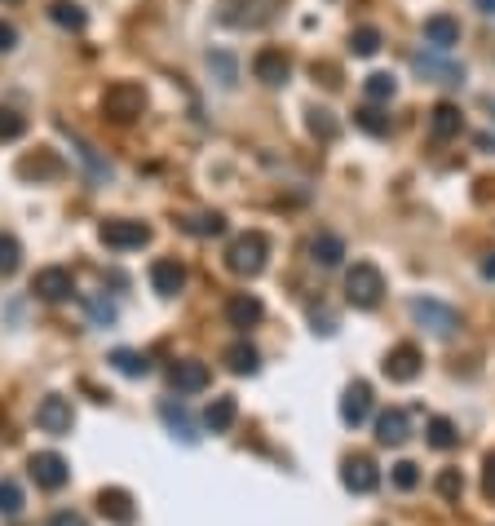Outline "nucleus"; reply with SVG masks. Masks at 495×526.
I'll use <instances>...</instances> for the list:
<instances>
[{"mask_svg":"<svg viewBox=\"0 0 495 526\" xmlns=\"http://www.w3.org/2000/svg\"><path fill=\"white\" fill-rule=\"evenodd\" d=\"M266 257H270V239H266L261 230H243V235H234L230 248H225L230 274H243V279L261 274V270H266Z\"/></svg>","mask_w":495,"mask_h":526,"instance_id":"nucleus-1","label":"nucleus"},{"mask_svg":"<svg viewBox=\"0 0 495 526\" xmlns=\"http://www.w3.org/2000/svg\"><path fill=\"white\" fill-rule=\"evenodd\" d=\"M381 297H385V274H381V265L354 262V270L345 274V301H349L354 310H376Z\"/></svg>","mask_w":495,"mask_h":526,"instance_id":"nucleus-2","label":"nucleus"},{"mask_svg":"<svg viewBox=\"0 0 495 526\" xmlns=\"http://www.w3.org/2000/svg\"><path fill=\"white\" fill-rule=\"evenodd\" d=\"M142 111H146V89L137 80H115V85H107V94H102V115L107 120L133 124Z\"/></svg>","mask_w":495,"mask_h":526,"instance_id":"nucleus-3","label":"nucleus"},{"mask_svg":"<svg viewBox=\"0 0 495 526\" xmlns=\"http://www.w3.org/2000/svg\"><path fill=\"white\" fill-rule=\"evenodd\" d=\"M407 310H411V318H416L420 327H429V332H434V336H442V341L460 332V310H455V306H446V301H434V297H416Z\"/></svg>","mask_w":495,"mask_h":526,"instance_id":"nucleus-4","label":"nucleus"},{"mask_svg":"<svg viewBox=\"0 0 495 526\" xmlns=\"http://www.w3.org/2000/svg\"><path fill=\"white\" fill-rule=\"evenodd\" d=\"M98 235H102L107 248H119V253H128V248H146V244H151V226H146V221H128V217L102 221Z\"/></svg>","mask_w":495,"mask_h":526,"instance_id":"nucleus-5","label":"nucleus"},{"mask_svg":"<svg viewBox=\"0 0 495 526\" xmlns=\"http://www.w3.org/2000/svg\"><path fill=\"white\" fill-rule=\"evenodd\" d=\"M340 482H345V491H354V495H372V491L381 486V469H376L372 456H345Z\"/></svg>","mask_w":495,"mask_h":526,"instance_id":"nucleus-6","label":"nucleus"},{"mask_svg":"<svg viewBox=\"0 0 495 526\" xmlns=\"http://www.w3.org/2000/svg\"><path fill=\"white\" fill-rule=\"evenodd\" d=\"M31 292H36L40 301H66V297L75 292V274H71L66 265H45V270H36Z\"/></svg>","mask_w":495,"mask_h":526,"instance_id":"nucleus-7","label":"nucleus"},{"mask_svg":"<svg viewBox=\"0 0 495 526\" xmlns=\"http://www.w3.org/2000/svg\"><path fill=\"white\" fill-rule=\"evenodd\" d=\"M36 424H40L45 433H54V438H66V433H71V424H75L71 398H62V394L40 398V407H36Z\"/></svg>","mask_w":495,"mask_h":526,"instance_id":"nucleus-8","label":"nucleus"},{"mask_svg":"<svg viewBox=\"0 0 495 526\" xmlns=\"http://www.w3.org/2000/svg\"><path fill=\"white\" fill-rule=\"evenodd\" d=\"M381 368H385L389 380L407 385V380H416V376H420V368H425V354H420V350H416L411 341H402V345H393V350H389Z\"/></svg>","mask_w":495,"mask_h":526,"instance_id":"nucleus-9","label":"nucleus"},{"mask_svg":"<svg viewBox=\"0 0 495 526\" xmlns=\"http://www.w3.org/2000/svg\"><path fill=\"white\" fill-rule=\"evenodd\" d=\"M27 469L36 477V486H45V491H62V486L71 482V465H66L57 451H36Z\"/></svg>","mask_w":495,"mask_h":526,"instance_id":"nucleus-10","label":"nucleus"},{"mask_svg":"<svg viewBox=\"0 0 495 526\" xmlns=\"http://www.w3.org/2000/svg\"><path fill=\"white\" fill-rule=\"evenodd\" d=\"M98 513L115 526H133L137 522V509H133V495L124 486H102L98 491Z\"/></svg>","mask_w":495,"mask_h":526,"instance_id":"nucleus-11","label":"nucleus"},{"mask_svg":"<svg viewBox=\"0 0 495 526\" xmlns=\"http://www.w3.org/2000/svg\"><path fill=\"white\" fill-rule=\"evenodd\" d=\"M168 380H172L177 394H199V389L213 385V371H208V363H199V359H181V363H172Z\"/></svg>","mask_w":495,"mask_h":526,"instance_id":"nucleus-12","label":"nucleus"},{"mask_svg":"<svg viewBox=\"0 0 495 526\" xmlns=\"http://www.w3.org/2000/svg\"><path fill=\"white\" fill-rule=\"evenodd\" d=\"M367 416H372V385H367V380H354V385L340 394V421L349 424V429H358Z\"/></svg>","mask_w":495,"mask_h":526,"instance_id":"nucleus-13","label":"nucleus"},{"mask_svg":"<svg viewBox=\"0 0 495 526\" xmlns=\"http://www.w3.org/2000/svg\"><path fill=\"white\" fill-rule=\"evenodd\" d=\"M261 318H266V306H261V297H252V292H234V297L225 301V323L239 327V332L257 327Z\"/></svg>","mask_w":495,"mask_h":526,"instance_id":"nucleus-14","label":"nucleus"},{"mask_svg":"<svg viewBox=\"0 0 495 526\" xmlns=\"http://www.w3.org/2000/svg\"><path fill=\"white\" fill-rule=\"evenodd\" d=\"M252 76H257L261 85L278 89V85H287V76H292V62H287V53H283V49H261L257 58H252Z\"/></svg>","mask_w":495,"mask_h":526,"instance_id":"nucleus-15","label":"nucleus"},{"mask_svg":"<svg viewBox=\"0 0 495 526\" xmlns=\"http://www.w3.org/2000/svg\"><path fill=\"white\" fill-rule=\"evenodd\" d=\"M151 288L160 297H177L186 288V265L177 262V257H160V262L151 265Z\"/></svg>","mask_w":495,"mask_h":526,"instance_id":"nucleus-16","label":"nucleus"},{"mask_svg":"<svg viewBox=\"0 0 495 526\" xmlns=\"http://www.w3.org/2000/svg\"><path fill=\"white\" fill-rule=\"evenodd\" d=\"M239 421V403H234V394H217L208 407H204V429L208 433H230Z\"/></svg>","mask_w":495,"mask_h":526,"instance_id":"nucleus-17","label":"nucleus"},{"mask_svg":"<svg viewBox=\"0 0 495 526\" xmlns=\"http://www.w3.org/2000/svg\"><path fill=\"white\" fill-rule=\"evenodd\" d=\"M407 433H411V421H407L402 407H389V412L376 416V442H381V447H402Z\"/></svg>","mask_w":495,"mask_h":526,"instance_id":"nucleus-18","label":"nucleus"},{"mask_svg":"<svg viewBox=\"0 0 495 526\" xmlns=\"http://www.w3.org/2000/svg\"><path fill=\"white\" fill-rule=\"evenodd\" d=\"M460 129H464V115H460V106L455 103H438L434 111H429V133H434V142L460 138Z\"/></svg>","mask_w":495,"mask_h":526,"instance_id":"nucleus-19","label":"nucleus"},{"mask_svg":"<svg viewBox=\"0 0 495 526\" xmlns=\"http://www.w3.org/2000/svg\"><path fill=\"white\" fill-rule=\"evenodd\" d=\"M425 40L438 53H446L451 45H460V22H455L451 13H429V18H425Z\"/></svg>","mask_w":495,"mask_h":526,"instance_id":"nucleus-20","label":"nucleus"},{"mask_svg":"<svg viewBox=\"0 0 495 526\" xmlns=\"http://www.w3.org/2000/svg\"><path fill=\"white\" fill-rule=\"evenodd\" d=\"M310 257H314V265H323V270H336V265L345 262V239H340V235H331V230L314 235Z\"/></svg>","mask_w":495,"mask_h":526,"instance_id":"nucleus-21","label":"nucleus"},{"mask_svg":"<svg viewBox=\"0 0 495 526\" xmlns=\"http://www.w3.org/2000/svg\"><path fill=\"white\" fill-rule=\"evenodd\" d=\"M416 71H420V76H429V80H438V85H460V80H464V67H455V62H438L434 53H416Z\"/></svg>","mask_w":495,"mask_h":526,"instance_id":"nucleus-22","label":"nucleus"},{"mask_svg":"<svg viewBox=\"0 0 495 526\" xmlns=\"http://www.w3.org/2000/svg\"><path fill=\"white\" fill-rule=\"evenodd\" d=\"M257 368H261V354H257V345H248V341H234V345L225 350V371H234V376H252Z\"/></svg>","mask_w":495,"mask_h":526,"instance_id":"nucleus-23","label":"nucleus"},{"mask_svg":"<svg viewBox=\"0 0 495 526\" xmlns=\"http://www.w3.org/2000/svg\"><path fill=\"white\" fill-rule=\"evenodd\" d=\"M208 71H213V80H217L221 89H234L239 85V62H234L230 49H208Z\"/></svg>","mask_w":495,"mask_h":526,"instance_id":"nucleus-24","label":"nucleus"},{"mask_svg":"<svg viewBox=\"0 0 495 526\" xmlns=\"http://www.w3.org/2000/svg\"><path fill=\"white\" fill-rule=\"evenodd\" d=\"M160 416H164V424L172 429V438H181V442H195V438H199L181 403H172V398H168V403H160Z\"/></svg>","mask_w":495,"mask_h":526,"instance_id":"nucleus-25","label":"nucleus"},{"mask_svg":"<svg viewBox=\"0 0 495 526\" xmlns=\"http://www.w3.org/2000/svg\"><path fill=\"white\" fill-rule=\"evenodd\" d=\"M57 173H62V164H57V156H49V151L27 156L22 164H18V177H36V182H49V177H57Z\"/></svg>","mask_w":495,"mask_h":526,"instance_id":"nucleus-26","label":"nucleus"},{"mask_svg":"<svg viewBox=\"0 0 495 526\" xmlns=\"http://www.w3.org/2000/svg\"><path fill=\"white\" fill-rule=\"evenodd\" d=\"M49 18H54L57 27H66V31H84V22H89V13L75 0H54L49 4Z\"/></svg>","mask_w":495,"mask_h":526,"instance_id":"nucleus-27","label":"nucleus"},{"mask_svg":"<svg viewBox=\"0 0 495 526\" xmlns=\"http://www.w3.org/2000/svg\"><path fill=\"white\" fill-rule=\"evenodd\" d=\"M107 363L119 371V376H146V371H151V359L137 354V350H110Z\"/></svg>","mask_w":495,"mask_h":526,"instance_id":"nucleus-28","label":"nucleus"},{"mask_svg":"<svg viewBox=\"0 0 495 526\" xmlns=\"http://www.w3.org/2000/svg\"><path fill=\"white\" fill-rule=\"evenodd\" d=\"M181 230H186V235H199V239H213V235L225 230V217H221V212H195V217L181 221Z\"/></svg>","mask_w":495,"mask_h":526,"instance_id":"nucleus-29","label":"nucleus"},{"mask_svg":"<svg viewBox=\"0 0 495 526\" xmlns=\"http://www.w3.org/2000/svg\"><path fill=\"white\" fill-rule=\"evenodd\" d=\"M71 147H75V156L89 164V177H93V182H110V164L98 156V151H93V147H89L84 138H75V133H71Z\"/></svg>","mask_w":495,"mask_h":526,"instance_id":"nucleus-30","label":"nucleus"},{"mask_svg":"<svg viewBox=\"0 0 495 526\" xmlns=\"http://www.w3.org/2000/svg\"><path fill=\"white\" fill-rule=\"evenodd\" d=\"M18 265H22V244L9 230H0V279H9Z\"/></svg>","mask_w":495,"mask_h":526,"instance_id":"nucleus-31","label":"nucleus"},{"mask_svg":"<svg viewBox=\"0 0 495 526\" xmlns=\"http://www.w3.org/2000/svg\"><path fill=\"white\" fill-rule=\"evenodd\" d=\"M376 49H381V31L376 27H354L349 31V53L354 58H372Z\"/></svg>","mask_w":495,"mask_h":526,"instance_id":"nucleus-32","label":"nucleus"},{"mask_svg":"<svg viewBox=\"0 0 495 526\" xmlns=\"http://www.w3.org/2000/svg\"><path fill=\"white\" fill-rule=\"evenodd\" d=\"M354 124H358L363 133H372V138H385V133H389V115H385V111H376V106L354 111Z\"/></svg>","mask_w":495,"mask_h":526,"instance_id":"nucleus-33","label":"nucleus"},{"mask_svg":"<svg viewBox=\"0 0 495 526\" xmlns=\"http://www.w3.org/2000/svg\"><path fill=\"white\" fill-rule=\"evenodd\" d=\"M22 513V486L13 477H0V518H18Z\"/></svg>","mask_w":495,"mask_h":526,"instance_id":"nucleus-34","label":"nucleus"},{"mask_svg":"<svg viewBox=\"0 0 495 526\" xmlns=\"http://www.w3.org/2000/svg\"><path fill=\"white\" fill-rule=\"evenodd\" d=\"M455 442H460L455 424L446 421V416H434V421H429V447H438V451H451Z\"/></svg>","mask_w":495,"mask_h":526,"instance_id":"nucleus-35","label":"nucleus"},{"mask_svg":"<svg viewBox=\"0 0 495 526\" xmlns=\"http://www.w3.org/2000/svg\"><path fill=\"white\" fill-rule=\"evenodd\" d=\"M363 89H367V98H372V103H389V98H393V89H398V80H393L389 71H372Z\"/></svg>","mask_w":495,"mask_h":526,"instance_id":"nucleus-36","label":"nucleus"},{"mask_svg":"<svg viewBox=\"0 0 495 526\" xmlns=\"http://www.w3.org/2000/svg\"><path fill=\"white\" fill-rule=\"evenodd\" d=\"M22 133H27V120H22L18 111L0 106V142H18Z\"/></svg>","mask_w":495,"mask_h":526,"instance_id":"nucleus-37","label":"nucleus"},{"mask_svg":"<svg viewBox=\"0 0 495 526\" xmlns=\"http://www.w3.org/2000/svg\"><path fill=\"white\" fill-rule=\"evenodd\" d=\"M434 486H438L442 500H460V495H464V474H460V469H442Z\"/></svg>","mask_w":495,"mask_h":526,"instance_id":"nucleus-38","label":"nucleus"},{"mask_svg":"<svg viewBox=\"0 0 495 526\" xmlns=\"http://www.w3.org/2000/svg\"><path fill=\"white\" fill-rule=\"evenodd\" d=\"M305 124H310V133H314V138H323V142L336 138V120H331V111H323V106H314Z\"/></svg>","mask_w":495,"mask_h":526,"instance_id":"nucleus-39","label":"nucleus"},{"mask_svg":"<svg viewBox=\"0 0 495 526\" xmlns=\"http://www.w3.org/2000/svg\"><path fill=\"white\" fill-rule=\"evenodd\" d=\"M393 486H398V491H416V486H420V465L398 460V465H393Z\"/></svg>","mask_w":495,"mask_h":526,"instance_id":"nucleus-40","label":"nucleus"},{"mask_svg":"<svg viewBox=\"0 0 495 526\" xmlns=\"http://www.w3.org/2000/svg\"><path fill=\"white\" fill-rule=\"evenodd\" d=\"M89 315H93V323H98V327H107V323H115V306H110V301H102V297H89Z\"/></svg>","mask_w":495,"mask_h":526,"instance_id":"nucleus-41","label":"nucleus"},{"mask_svg":"<svg viewBox=\"0 0 495 526\" xmlns=\"http://www.w3.org/2000/svg\"><path fill=\"white\" fill-rule=\"evenodd\" d=\"M49 526H89V522H84V513H75V509H57L54 518H49Z\"/></svg>","mask_w":495,"mask_h":526,"instance_id":"nucleus-42","label":"nucleus"},{"mask_svg":"<svg viewBox=\"0 0 495 526\" xmlns=\"http://www.w3.org/2000/svg\"><path fill=\"white\" fill-rule=\"evenodd\" d=\"M13 45H18V27L9 18H0V53H9Z\"/></svg>","mask_w":495,"mask_h":526,"instance_id":"nucleus-43","label":"nucleus"},{"mask_svg":"<svg viewBox=\"0 0 495 526\" xmlns=\"http://www.w3.org/2000/svg\"><path fill=\"white\" fill-rule=\"evenodd\" d=\"M482 491L495 500V451L487 456V465H482Z\"/></svg>","mask_w":495,"mask_h":526,"instance_id":"nucleus-44","label":"nucleus"},{"mask_svg":"<svg viewBox=\"0 0 495 526\" xmlns=\"http://www.w3.org/2000/svg\"><path fill=\"white\" fill-rule=\"evenodd\" d=\"M482 279H495V253H487V262H482Z\"/></svg>","mask_w":495,"mask_h":526,"instance_id":"nucleus-45","label":"nucleus"},{"mask_svg":"<svg viewBox=\"0 0 495 526\" xmlns=\"http://www.w3.org/2000/svg\"><path fill=\"white\" fill-rule=\"evenodd\" d=\"M473 4H478L482 13H495V0H473Z\"/></svg>","mask_w":495,"mask_h":526,"instance_id":"nucleus-46","label":"nucleus"},{"mask_svg":"<svg viewBox=\"0 0 495 526\" xmlns=\"http://www.w3.org/2000/svg\"><path fill=\"white\" fill-rule=\"evenodd\" d=\"M9 4H18V0H9Z\"/></svg>","mask_w":495,"mask_h":526,"instance_id":"nucleus-47","label":"nucleus"}]
</instances>
